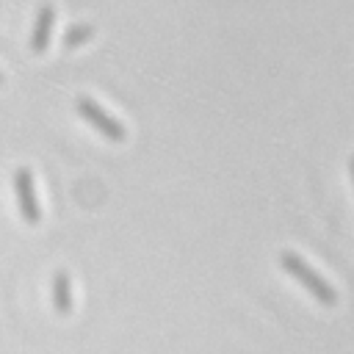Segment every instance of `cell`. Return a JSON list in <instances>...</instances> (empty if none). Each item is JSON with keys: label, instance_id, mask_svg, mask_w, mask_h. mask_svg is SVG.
Segmentation results:
<instances>
[{"label": "cell", "instance_id": "cell-6", "mask_svg": "<svg viewBox=\"0 0 354 354\" xmlns=\"http://www.w3.org/2000/svg\"><path fill=\"white\" fill-rule=\"evenodd\" d=\"M91 36H94V28H91V25H72V28L64 33V47H66V50H75V47L86 44Z\"/></svg>", "mask_w": 354, "mask_h": 354}, {"label": "cell", "instance_id": "cell-8", "mask_svg": "<svg viewBox=\"0 0 354 354\" xmlns=\"http://www.w3.org/2000/svg\"><path fill=\"white\" fill-rule=\"evenodd\" d=\"M0 86H3V75H0Z\"/></svg>", "mask_w": 354, "mask_h": 354}, {"label": "cell", "instance_id": "cell-5", "mask_svg": "<svg viewBox=\"0 0 354 354\" xmlns=\"http://www.w3.org/2000/svg\"><path fill=\"white\" fill-rule=\"evenodd\" d=\"M53 307L58 315H69L72 313V282L66 271H55L53 274Z\"/></svg>", "mask_w": 354, "mask_h": 354}, {"label": "cell", "instance_id": "cell-4", "mask_svg": "<svg viewBox=\"0 0 354 354\" xmlns=\"http://www.w3.org/2000/svg\"><path fill=\"white\" fill-rule=\"evenodd\" d=\"M53 22H55V11H53V6H50V3L39 6V11H36V22H33V33H30V50H33L36 55L47 50L50 36H53Z\"/></svg>", "mask_w": 354, "mask_h": 354}, {"label": "cell", "instance_id": "cell-2", "mask_svg": "<svg viewBox=\"0 0 354 354\" xmlns=\"http://www.w3.org/2000/svg\"><path fill=\"white\" fill-rule=\"evenodd\" d=\"M75 108H77V113L102 136V138H108V141H113V144H119V141H124V127L108 113V111H102L94 100H88V97H77L75 100Z\"/></svg>", "mask_w": 354, "mask_h": 354}, {"label": "cell", "instance_id": "cell-3", "mask_svg": "<svg viewBox=\"0 0 354 354\" xmlns=\"http://www.w3.org/2000/svg\"><path fill=\"white\" fill-rule=\"evenodd\" d=\"M14 194H17V205H19V216L25 224H39L41 218V207H39V199H36V188H33V174L30 169L19 166L14 171Z\"/></svg>", "mask_w": 354, "mask_h": 354}, {"label": "cell", "instance_id": "cell-7", "mask_svg": "<svg viewBox=\"0 0 354 354\" xmlns=\"http://www.w3.org/2000/svg\"><path fill=\"white\" fill-rule=\"evenodd\" d=\"M351 180H354V158H351Z\"/></svg>", "mask_w": 354, "mask_h": 354}, {"label": "cell", "instance_id": "cell-1", "mask_svg": "<svg viewBox=\"0 0 354 354\" xmlns=\"http://www.w3.org/2000/svg\"><path fill=\"white\" fill-rule=\"evenodd\" d=\"M279 266L301 285V288H307V293L313 296V299H318L324 307H335L337 304V293H335V288L318 274V271H313L299 254H293V252H282L279 254Z\"/></svg>", "mask_w": 354, "mask_h": 354}]
</instances>
